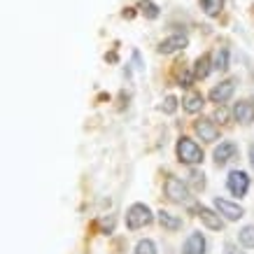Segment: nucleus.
<instances>
[{"label": "nucleus", "mask_w": 254, "mask_h": 254, "mask_svg": "<svg viewBox=\"0 0 254 254\" xmlns=\"http://www.w3.org/2000/svg\"><path fill=\"white\" fill-rule=\"evenodd\" d=\"M233 119L243 126L254 122V105L252 103H247V100H238L236 105H233Z\"/></svg>", "instance_id": "nucleus-12"}, {"label": "nucleus", "mask_w": 254, "mask_h": 254, "mask_svg": "<svg viewBox=\"0 0 254 254\" xmlns=\"http://www.w3.org/2000/svg\"><path fill=\"white\" fill-rule=\"evenodd\" d=\"M215 163L217 166H226L229 161H233L236 156H238V145L233 142V140H224L219 142V147L215 149Z\"/></svg>", "instance_id": "nucleus-8"}, {"label": "nucleus", "mask_w": 254, "mask_h": 254, "mask_svg": "<svg viewBox=\"0 0 254 254\" xmlns=\"http://www.w3.org/2000/svg\"><path fill=\"white\" fill-rule=\"evenodd\" d=\"M156 219H159V224H161L163 229H168V231H180V229H182V219L175 217L173 212H168V210H159V212H156Z\"/></svg>", "instance_id": "nucleus-13"}, {"label": "nucleus", "mask_w": 254, "mask_h": 254, "mask_svg": "<svg viewBox=\"0 0 254 254\" xmlns=\"http://www.w3.org/2000/svg\"><path fill=\"white\" fill-rule=\"evenodd\" d=\"M250 163H252V168H254V145L250 147Z\"/></svg>", "instance_id": "nucleus-29"}, {"label": "nucleus", "mask_w": 254, "mask_h": 254, "mask_svg": "<svg viewBox=\"0 0 254 254\" xmlns=\"http://www.w3.org/2000/svg\"><path fill=\"white\" fill-rule=\"evenodd\" d=\"M212 70V61H210V54H203L196 59V65H193V75L196 79H205Z\"/></svg>", "instance_id": "nucleus-15"}, {"label": "nucleus", "mask_w": 254, "mask_h": 254, "mask_svg": "<svg viewBox=\"0 0 254 254\" xmlns=\"http://www.w3.org/2000/svg\"><path fill=\"white\" fill-rule=\"evenodd\" d=\"M154 222V215L152 210L147 208L145 203H133L131 208L126 210V226L131 231H138V229H145L149 224Z\"/></svg>", "instance_id": "nucleus-2"}, {"label": "nucleus", "mask_w": 254, "mask_h": 254, "mask_svg": "<svg viewBox=\"0 0 254 254\" xmlns=\"http://www.w3.org/2000/svg\"><path fill=\"white\" fill-rule=\"evenodd\" d=\"M200 7L208 16H217L224 7V0H200Z\"/></svg>", "instance_id": "nucleus-17"}, {"label": "nucleus", "mask_w": 254, "mask_h": 254, "mask_svg": "<svg viewBox=\"0 0 254 254\" xmlns=\"http://www.w3.org/2000/svg\"><path fill=\"white\" fill-rule=\"evenodd\" d=\"M189 182H191V187L196 191H200V189L205 187V175L198 173V170H191V173H189Z\"/></svg>", "instance_id": "nucleus-21"}, {"label": "nucleus", "mask_w": 254, "mask_h": 254, "mask_svg": "<svg viewBox=\"0 0 254 254\" xmlns=\"http://www.w3.org/2000/svg\"><path fill=\"white\" fill-rule=\"evenodd\" d=\"M212 68L219 70V72H224V70H229V49H226V47H222V49L217 52L215 63H212Z\"/></svg>", "instance_id": "nucleus-18"}, {"label": "nucleus", "mask_w": 254, "mask_h": 254, "mask_svg": "<svg viewBox=\"0 0 254 254\" xmlns=\"http://www.w3.org/2000/svg\"><path fill=\"white\" fill-rule=\"evenodd\" d=\"M217 119H222V122H226V119H229V115H226V110H224L222 105L217 108Z\"/></svg>", "instance_id": "nucleus-26"}, {"label": "nucleus", "mask_w": 254, "mask_h": 254, "mask_svg": "<svg viewBox=\"0 0 254 254\" xmlns=\"http://www.w3.org/2000/svg\"><path fill=\"white\" fill-rule=\"evenodd\" d=\"M193 79H196L193 70H187V72H182V77H180V86H191Z\"/></svg>", "instance_id": "nucleus-23"}, {"label": "nucleus", "mask_w": 254, "mask_h": 254, "mask_svg": "<svg viewBox=\"0 0 254 254\" xmlns=\"http://www.w3.org/2000/svg\"><path fill=\"white\" fill-rule=\"evenodd\" d=\"M161 110L166 112V115H173V112L177 110V98H175V96H166V100H163Z\"/></svg>", "instance_id": "nucleus-22"}, {"label": "nucleus", "mask_w": 254, "mask_h": 254, "mask_svg": "<svg viewBox=\"0 0 254 254\" xmlns=\"http://www.w3.org/2000/svg\"><path fill=\"white\" fill-rule=\"evenodd\" d=\"M112 226H115V219H112V217H110V219H105V222H103V229H105V231H112Z\"/></svg>", "instance_id": "nucleus-27"}, {"label": "nucleus", "mask_w": 254, "mask_h": 254, "mask_svg": "<svg viewBox=\"0 0 254 254\" xmlns=\"http://www.w3.org/2000/svg\"><path fill=\"white\" fill-rule=\"evenodd\" d=\"M175 152H177L180 163H187V166H196V163L203 161V149H200V145L191 138H185V135L177 140Z\"/></svg>", "instance_id": "nucleus-1"}, {"label": "nucleus", "mask_w": 254, "mask_h": 254, "mask_svg": "<svg viewBox=\"0 0 254 254\" xmlns=\"http://www.w3.org/2000/svg\"><path fill=\"white\" fill-rule=\"evenodd\" d=\"M226 254H245V252H240L236 245H231V243H226Z\"/></svg>", "instance_id": "nucleus-25"}, {"label": "nucleus", "mask_w": 254, "mask_h": 254, "mask_svg": "<svg viewBox=\"0 0 254 254\" xmlns=\"http://www.w3.org/2000/svg\"><path fill=\"white\" fill-rule=\"evenodd\" d=\"M203 105H205V98H203L200 93H189V96L182 100V108H185L189 115H196V112H200V110H203Z\"/></svg>", "instance_id": "nucleus-14"}, {"label": "nucleus", "mask_w": 254, "mask_h": 254, "mask_svg": "<svg viewBox=\"0 0 254 254\" xmlns=\"http://www.w3.org/2000/svg\"><path fill=\"white\" fill-rule=\"evenodd\" d=\"M233 91H236V82H233V79H226V82H222V84H217L210 89L208 98L212 100V103H217V105H224V103L231 100Z\"/></svg>", "instance_id": "nucleus-7"}, {"label": "nucleus", "mask_w": 254, "mask_h": 254, "mask_svg": "<svg viewBox=\"0 0 254 254\" xmlns=\"http://www.w3.org/2000/svg\"><path fill=\"white\" fill-rule=\"evenodd\" d=\"M182 254H208V243L203 238V233L200 231L189 233L185 245H182Z\"/></svg>", "instance_id": "nucleus-9"}, {"label": "nucleus", "mask_w": 254, "mask_h": 254, "mask_svg": "<svg viewBox=\"0 0 254 254\" xmlns=\"http://www.w3.org/2000/svg\"><path fill=\"white\" fill-rule=\"evenodd\" d=\"M163 193H166V198L173 200V203H187V200H189V187H187L182 180H177V177H168V180L163 182Z\"/></svg>", "instance_id": "nucleus-3"}, {"label": "nucleus", "mask_w": 254, "mask_h": 254, "mask_svg": "<svg viewBox=\"0 0 254 254\" xmlns=\"http://www.w3.org/2000/svg\"><path fill=\"white\" fill-rule=\"evenodd\" d=\"M133 63H135V68H138V70H142V68H145V65H142V59H140V54H138V52H133Z\"/></svg>", "instance_id": "nucleus-24"}, {"label": "nucleus", "mask_w": 254, "mask_h": 254, "mask_svg": "<svg viewBox=\"0 0 254 254\" xmlns=\"http://www.w3.org/2000/svg\"><path fill=\"white\" fill-rule=\"evenodd\" d=\"M196 217L208 226L210 231H222L224 229V217L219 212H215V210H210L208 205H198L196 208Z\"/></svg>", "instance_id": "nucleus-6"}, {"label": "nucleus", "mask_w": 254, "mask_h": 254, "mask_svg": "<svg viewBox=\"0 0 254 254\" xmlns=\"http://www.w3.org/2000/svg\"><path fill=\"white\" fill-rule=\"evenodd\" d=\"M187 45H189V38L185 33H177V35H170L159 45V54H175L180 49H185Z\"/></svg>", "instance_id": "nucleus-11"}, {"label": "nucleus", "mask_w": 254, "mask_h": 254, "mask_svg": "<svg viewBox=\"0 0 254 254\" xmlns=\"http://www.w3.org/2000/svg\"><path fill=\"white\" fill-rule=\"evenodd\" d=\"M215 208L226 222H238V219L245 217V208H243V205L231 203V200H226V198H219V196L215 198Z\"/></svg>", "instance_id": "nucleus-5"}, {"label": "nucleus", "mask_w": 254, "mask_h": 254, "mask_svg": "<svg viewBox=\"0 0 254 254\" xmlns=\"http://www.w3.org/2000/svg\"><path fill=\"white\" fill-rule=\"evenodd\" d=\"M238 243L243 247H250V250H254V226L250 224V226H243L238 233Z\"/></svg>", "instance_id": "nucleus-16"}, {"label": "nucleus", "mask_w": 254, "mask_h": 254, "mask_svg": "<svg viewBox=\"0 0 254 254\" xmlns=\"http://www.w3.org/2000/svg\"><path fill=\"white\" fill-rule=\"evenodd\" d=\"M226 189H229L233 196L243 198V196L250 191V177H247L245 170H231L229 177H226Z\"/></svg>", "instance_id": "nucleus-4"}, {"label": "nucleus", "mask_w": 254, "mask_h": 254, "mask_svg": "<svg viewBox=\"0 0 254 254\" xmlns=\"http://www.w3.org/2000/svg\"><path fill=\"white\" fill-rule=\"evenodd\" d=\"M193 131H196V135H198L203 142H215V140L219 138V128L215 126L212 119H198V122L193 124Z\"/></svg>", "instance_id": "nucleus-10"}, {"label": "nucleus", "mask_w": 254, "mask_h": 254, "mask_svg": "<svg viewBox=\"0 0 254 254\" xmlns=\"http://www.w3.org/2000/svg\"><path fill=\"white\" fill-rule=\"evenodd\" d=\"M140 9H142V14H145L147 19H156V16H159V7H156L152 0H142V2H140Z\"/></svg>", "instance_id": "nucleus-20"}, {"label": "nucleus", "mask_w": 254, "mask_h": 254, "mask_svg": "<svg viewBox=\"0 0 254 254\" xmlns=\"http://www.w3.org/2000/svg\"><path fill=\"white\" fill-rule=\"evenodd\" d=\"M133 14H135V12H133V9H128V12H126V9H124V19H133Z\"/></svg>", "instance_id": "nucleus-28"}, {"label": "nucleus", "mask_w": 254, "mask_h": 254, "mask_svg": "<svg viewBox=\"0 0 254 254\" xmlns=\"http://www.w3.org/2000/svg\"><path fill=\"white\" fill-rule=\"evenodd\" d=\"M135 254H159L156 252V245L152 243V240H138L135 243Z\"/></svg>", "instance_id": "nucleus-19"}]
</instances>
